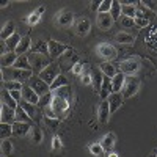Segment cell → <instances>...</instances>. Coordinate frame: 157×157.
I'll return each instance as SVG.
<instances>
[{
  "instance_id": "cell-28",
  "label": "cell",
  "mask_w": 157,
  "mask_h": 157,
  "mask_svg": "<svg viewBox=\"0 0 157 157\" xmlns=\"http://www.w3.org/2000/svg\"><path fill=\"white\" fill-rule=\"evenodd\" d=\"M124 80H126V75L123 72H118L113 78H112V86H113V93H121L123 90V85H124Z\"/></svg>"
},
{
  "instance_id": "cell-51",
  "label": "cell",
  "mask_w": 157,
  "mask_h": 157,
  "mask_svg": "<svg viewBox=\"0 0 157 157\" xmlns=\"http://www.w3.org/2000/svg\"><path fill=\"white\" fill-rule=\"evenodd\" d=\"M39 21H41V16H39L38 13H32V14L27 17V22H29V25H36Z\"/></svg>"
},
{
  "instance_id": "cell-41",
  "label": "cell",
  "mask_w": 157,
  "mask_h": 157,
  "mask_svg": "<svg viewBox=\"0 0 157 157\" xmlns=\"http://www.w3.org/2000/svg\"><path fill=\"white\" fill-rule=\"evenodd\" d=\"M0 148H2V154H3L5 157H10L11 152H13V143H11V140H10V138L2 140V145H0Z\"/></svg>"
},
{
  "instance_id": "cell-55",
  "label": "cell",
  "mask_w": 157,
  "mask_h": 157,
  "mask_svg": "<svg viewBox=\"0 0 157 157\" xmlns=\"http://www.w3.org/2000/svg\"><path fill=\"white\" fill-rule=\"evenodd\" d=\"M99 6H101V2H91V11H98L99 10Z\"/></svg>"
},
{
  "instance_id": "cell-38",
  "label": "cell",
  "mask_w": 157,
  "mask_h": 157,
  "mask_svg": "<svg viewBox=\"0 0 157 157\" xmlns=\"http://www.w3.org/2000/svg\"><path fill=\"white\" fill-rule=\"evenodd\" d=\"M66 85H69V83H68V78L64 77L63 74H60L55 80H54V83L50 85V91H55V90H58V88H61V86H66Z\"/></svg>"
},
{
  "instance_id": "cell-9",
  "label": "cell",
  "mask_w": 157,
  "mask_h": 157,
  "mask_svg": "<svg viewBox=\"0 0 157 157\" xmlns=\"http://www.w3.org/2000/svg\"><path fill=\"white\" fill-rule=\"evenodd\" d=\"M47 47H49V57L50 58L61 57L64 52L69 50V47L66 44H63L60 41H55V39H49V41H47Z\"/></svg>"
},
{
  "instance_id": "cell-23",
  "label": "cell",
  "mask_w": 157,
  "mask_h": 157,
  "mask_svg": "<svg viewBox=\"0 0 157 157\" xmlns=\"http://www.w3.org/2000/svg\"><path fill=\"white\" fill-rule=\"evenodd\" d=\"M91 77H93V88H94V91L99 94V91H101V88H102V82H104V74H102V71L98 68V69H94L93 72H91Z\"/></svg>"
},
{
  "instance_id": "cell-49",
  "label": "cell",
  "mask_w": 157,
  "mask_h": 157,
  "mask_svg": "<svg viewBox=\"0 0 157 157\" xmlns=\"http://www.w3.org/2000/svg\"><path fill=\"white\" fill-rule=\"evenodd\" d=\"M83 71H85V64H82L80 61L74 63V66H72V74H75V75H82Z\"/></svg>"
},
{
  "instance_id": "cell-8",
  "label": "cell",
  "mask_w": 157,
  "mask_h": 157,
  "mask_svg": "<svg viewBox=\"0 0 157 157\" xmlns=\"http://www.w3.org/2000/svg\"><path fill=\"white\" fill-rule=\"evenodd\" d=\"M38 75L41 77V78H43V80H44L46 83L52 85V83H54V80H55V78L60 75V66H58L57 63H50L49 66H47L44 71H41V72H39Z\"/></svg>"
},
{
  "instance_id": "cell-45",
  "label": "cell",
  "mask_w": 157,
  "mask_h": 157,
  "mask_svg": "<svg viewBox=\"0 0 157 157\" xmlns=\"http://www.w3.org/2000/svg\"><path fill=\"white\" fill-rule=\"evenodd\" d=\"M44 123L52 130H57V127L60 126V120H57V118H47V116H44Z\"/></svg>"
},
{
  "instance_id": "cell-30",
  "label": "cell",
  "mask_w": 157,
  "mask_h": 157,
  "mask_svg": "<svg viewBox=\"0 0 157 157\" xmlns=\"http://www.w3.org/2000/svg\"><path fill=\"white\" fill-rule=\"evenodd\" d=\"M13 68H17V69H25V71H33L32 69V64L29 61V57L27 55H19V58L16 60L14 66Z\"/></svg>"
},
{
  "instance_id": "cell-7",
  "label": "cell",
  "mask_w": 157,
  "mask_h": 157,
  "mask_svg": "<svg viewBox=\"0 0 157 157\" xmlns=\"http://www.w3.org/2000/svg\"><path fill=\"white\" fill-rule=\"evenodd\" d=\"M27 85H30V86L36 91V94H38L39 98L44 96V94H47V93H50V85L46 83L39 75H32V78L29 80Z\"/></svg>"
},
{
  "instance_id": "cell-2",
  "label": "cell",
  "mask_w": 157,
  "mask_h": 157,
  "mask_svg": "<svg viewBox=\"0 0 157 157\" xmlns=\"http://www.w3.org/2000/svg\"><path fill=\"white\" fill-rule=\"evenodd\" d=\"M29 61H30V64H32V69H33V72H41V71H44L50 63H54L50 60V57L49 55H43V54H32L29 55ZM36 74V75H38Z\"/></svg>"
},
{
  "instance_id": "cell-47",
  "label": "cell",
  "mask_w": 157,
  "mask_h": 157,
  "mask_svg": "<svg viewBox=\"0 0 157 157\" xmlns=\"http://www.w3.org/2000/svg\"><path fill=\"white\" fill-rule=\"evenodd\" d=\"M120 22H121V25H123L124 29H132L134 25H135V21L132 17H127V16H121Z\"/></svg>"
},
{
  "instance_id": "cell-15",
  "label": "cell",
  "mask_w": 157,
  "mask_h": 157,
  "mask_svg": "<svg viewBox=\"0 0 157 157\" xmlns=\"http://www.w3.org/2000/svg\"><path fill=\"white\" fill-rule=\"evenodd\" d=\"M91 30V22L88 17H80L75 22V33L77 36H86Z\"/></svg>"
},
{
  "instance_id": "cell-34",
  "label": "cell",
  "mask_w": 157,
  "mask_h": 157,
  "mask_svg": "<svg viewBox=\"0 0 157 157\" xmlns=\"http://www.w3.org/2000/svg\"><path fill=\"white\" fill-rule=\"evenodd\" d=\"M135 14H137L135 3H132V5H121V16H127V17L135 19Z\"/></svg>"
},
{
  "instance_id": "cell-32",
  "label": "cell",
  "mask_w": 157,
  "mask_h": 157,
  "mask_svg": "<svg viewBox=\"0 0 157 157\" xmlns=\"http://www.w3.org/2000/svg\"><path fill=\"white\" fill-rule=\"evenodd\" d=\"M115 39H116L120 44H132V43L135 41V36L130 35V33H127V32H120V33H116Z\"/></svg>"
},
{
  "instance_id": "cell-16",
  "label": "cell",
  "mask_w": 157,
  "mask_h": 157,
  "mask_svg": "<svg viewBox=\"0 0 157 157\" xmlns=\"http://www.w3.org/2000/svg\"><path fill=\"white\" fill-rule=\"evenodd\" d=\"M30 130H32V124L30 123L16 121L14 124H13V135L14 137H25Z\"/></svg>"
},
{
  "instance_id": "cell-44",
  "label": "cell",
  "mask_w": 157,
  "mask_h": 157,
  "mask_svg": "<svg viewBox=\"0 0 157 157\" xmlns=\"http://www.w3.org/2000/svg\"><path fill=\"white\" fill-rule=\"evenodd\" d=\"M5 88L8 91H22L24 83L22 82H5Z\"/></svg>"
},
{
  "instance_id": "cell-11",
  "label": "cell",
  "mask_w": 157,
  "mask_h": 157,
  "mask_svg": "<svg viewBox=\"0 0 157 157\" xmlns=\"http://www.w3.org/2000/svg\"><path fill=\"white\" fill-rule=\"evenodd\" d=\"M0 123L14 124L16 123V110L2 104V109H0Z\"/></svg>"
},
{
  "instance_id": "cell-22",
  "label": "cell",
  "mask_w": 157,
  "mask_h": 157,
  "mask_svg": "<svg viewBox=\"0 0 157 157\" xmlns=\"http://www.w3.org/2000/svg\"><path fill=\"white\" fill-rule=\"evenodd\" d=\"M115 141H116V135L113 132H109L107 135L102 137V140L99 143H101V146L104 148V151H112L115 148Z\"/></svg>"
},
{
  "instance_id": "cell-13",
  "label": "cell",
  "mask_w": 157,
  "mask_h": 157,
  "mask_svg": "<svg viewBox=\"0 0 157 157\" xmlns=\"http://www.w3.org/2000/svg\"><path fill=\"white\" fill-rule=\"evenodd\" d=\"M22 101L30 102V104H33V105H38L39 96L36 94V91L30 85H24V88H22Z\"/></svg>"
},
{
  "instance_id": "cell-17",
  "label": "cell",
  "mask_w": 157,
  "mask_h": 157,
  "mask_svg": "<svg viewBox=\"0 0 157 157\" xmlns=\"http://www.w3.org/2000/svg\"><path fill=\"white\" fill-rule=\"evenodd\" d=\"M109 105H110V112L112 113H115L118 109H120L121 105H123V101H124V96L121 94V93H112L110 96H109Z\"/></svg>"
},
{
  "instance_id": "cell-36",
  "label": "cell",
  "mask_w": 157,
  "mask_h": 157,
  "mask_svg": "<svg viewBox=\"0 0 157 157\" xmlns=\"http://www.w3.org/2000/svg\"><path fill=\"white\" fill-rule=\"evenodd\" d=\"M71 93H72V90H71L69 85L61 86V88H58V90H55V91H52V94L60 96V98H64V99H68V101L71 99Z\"/></svg>"
},
{
  "instance_id": "cell-57",
  "label": "cell",
  "mask_w": 157,
  "mask_h": 157,
  "mask_svg": "<svg viewBox=\"0 0 157 157\" xmlns=\"http://www.w3.org/2000/svg\"><path fill=\"white\" fill-rule=\"evenodd\" d=\"M10 5V2H2V5H0V6H2V8H6Z\"/></svg>"
},
{
  "instance_id": "cell-25",
  "label": "cell",
  "mask_w": 157,
  "mask_h": 157,
  "mask_svg": "<svg viewBox=\"0 0 157 157\" xmlns=\"http://www.w3.org/2000/svg\"><path fill=\"white\" fill-rule=\"evenodd\" d=\"M19 55L16 52H6L5 55H2V68H13Z\"/></svg>"
},
{
  "instance_id": "cell-5",
  "label": "cell",
  "mask_w": 157,
  "mask_h": 157,
  "mask_svg": "<svg viewBox=\"0 0 157 157\" xmlns=\"http://www.w3.org/2000/svg\"><path fill=\"white\" fill-rule=\"evenodd\" d=\"M141 66V61L138 57H130L127 60H123L120 63V72H123L124 75H135V72H138Z\"/></svg>"
},
{
  "instance_id": "cell-12",
  "label": "cell",
  "mask_w": 157,
  "mask_h": 157,
  "mask_svg": "<svg viewBox=\"0 0 157 157\" xmlns=\"http://www.w3.org/2000/svg\"><path fill=\"white\" fill-rule=\"evenodd\" d=\"M112 112H110V105H109V101H101L99 107H98V120L101 124H105L109 121Z\"/></svg>"
},
{
  "instance_id": "cell-43",
  "label": "cell",
  "mask_w": 157,
  "mask_h": 157,
  "mask_svg": "<svg viewBox=\"0 0 157 157\" xmlns=\"http://www.w3.org/2000/svg\"><path fill=\"white\" fill-rule=\"evenodd\" d=\"M88 149H90V152H91V154L96 155V157H101L104 152H105V151H104V148L101 146V143H91Z\"/></svg>"
},
{
  "instance_id": "cell-48",
  "label": "cell",
  "mask_w": 157,
  "mask_h": 157,
  "mask_svg": "<svg viewBox=\"0 0 157 157\" xmlns=\"http://www.w3.org/2000/svg\"><path fill=\"white\" fill-rule=\"evenodd\" d=\"M112 2H113V0H102V2H101V6H99V10H98V13H110Z\"/></svg>"
},
{
  "instance_id": "cell-39",
  "label": "cell",
  "mask_w": 157,
  "mask_h": 157,
  "mask_svg": "<svg viewBox=\"0 0 157 157\" xmlns=\"http://www.w3.org/2000/svg\"><path fill=\"white\" fill-rule=\"evenodd\" d=\"M32 118L27 115V112H25L21 105H17L16 109V121H21V123H30Z\"/></svg>"
},
{
  "instance_id": "cell-37",
  "label": "cell",
  "mask_w": 157,
  "mask_h": 157,
  "mask_svg": "<svg viewBox=\"0 0 157 157\" xmlns=\"http://www.w3.org/2000/svg\"><path fill=\"white\" fill-rule=\"evenodd\" d=\"M11 135H13V124L0 123V137H2V140H6Z\"/></svg>"
},
{
  "instance_id": "cell-19",
  "label": "cell",
  "mask_w": 157,
  "mask_h": 157,
  "mask_svg": "<svg viewBox=\"0 0 157 157\" xmlns=\"http://www.w3.org/2000/svg\"><path fill=\"white\" fill-rule=\"evenodd\" d=\"M30 49H32V38H30V35H24L21 38V43H19L17 49H16V54L17 55H25Z\"/></svg>"
},
{
  "instance_id": "cell-46",
  "label": "cell",
  "mask_w": 157,
  "mask_h": 157,
  "mask_svg": "<svg viewBox=\"0 0 157 157\" xmlns=\"http://www.w3.org/2000/svg\"><path fill=\"white\" fill-rule=\"evenodd\" d=\"M86 68H88V66L85 64V71H83V74L80 75V77H82V83H83V85H91V83H93V77H91V72H90Z\"/></svg>"
},
{
  "instance_id": "cell-31",
  "label": "cell",
  "mask_w": 157,
  "mask_h": 157,
  "mask_svg": "<svg viewBox=\"0 0 157 157\" xmlns=\"http://www.w3.org/2000/svg\"><path fill=\"white\" fill-rule=\"evenodd\" d=\"M44 135H43V130L39 129L38 126H32V130H30V140L33 145H39L43 141Z\"/></svg>"
},
{
  "instance_id": "cell-56",
  "label": "cell",
  "mask_w": 157,
  "mask_h": 157,
  "mask_svg": "<svg viewBox=\"0 0 157 157\" xmlns=\"http://www.w3.org/2000/svg\"><path fill=\"white\" fill-rule=\"evenodd\" d=\"M44 11H46V6H44V5H41V6H38V8H36V11H35V13H38V14L41 16V14H44Z\"/></svg>"
},
{
  "instance_id": "cell-26",
  "label": "cell",
  "mask_w": 157,
  "mask_h": 157,
  "mask_svg": "<svg viewBox=\"0 0 157 157\" xmlns=\"http://www.w3.org/2000/svg\"><path fill=\"white\" fill-rule=\"evenodd\" d=\"M16 33V27H14V22L13 21H8L3 29H2V33H0V38H2V41H6L8 38H11L13 35Z\"/></svg>"
},
{
  "instance_id": "cell-33",
  "label": "cell",
  "mask_w": 157,
  "mask_h": 157,
  "mask_svg": "<svg viewBox=\"0 0 157 157\" xmlns=\"http://www.w3.org/2000/svg\"><path fill=\"white\" fill-rule=\"evenodd\" d=\"M110 16L113 17V21H120L121 19V3H120V0H113L112 2Z\"/></svg>"
},
{
  "instance_id": "cell-24",
  "label": "cell",
  "mask_w": 157,
  "mask_h": 157,
  "mask_svg": "<svg viewBox=\"0 0 157 157\" xmlns=\"http://www.w3.org/2000/svg\"><path fill=\"white\" fill-rule=\"evenodd\" d=\"M21 38L22 36H19L17 33H14L11 38H8L6 41H2L3 46H6V52H16V49H17V46L21 43Z\"/></svg>"
},
{
  "instance_id": "cell-59",
  "label": "cell",
  "mask_w": 157,
  "mask_h": 157,
  "mask_svg": "<svg viewBox=\"0 0 157 157\" xmlns=\"http://www.w3.org/2000/svg\"><path fill=\"white\" fill-rule=\"evenodd\" d=\"M3 157H5V155H3Z\"/></svg>"
},
{
  "instance_id": "cell-27",
  "label": "cell",
  "mask_w": 157,
  "mask_h": 157,
  "mask_svg": "<svg viewBox=\"0 0 157 157\" xmlns=\"http://www.w3.org/2000/svg\"><path fill=\"white\" fill-rule=\"evenodd\" d=\"M145 43H146V46H148L149 49L157 50V27H152V29L148 32V35H146V38H145Z\"/></svg>"
},
{
  "instance_id": "cell-21",
  "label": "cell",
  "mask_w": 157,
  "mask_h": 157,
  "mask_svg": "<svg viewBox=\"0 0 157 157\" xmlns=\"http://www.w3.org/2000/svg\"><path fill=\"white\" fill-rule=\"evenodd\" d=\"M99 69L102 71L104 75H105V77H110V78H113L118 72H120L112 61H104V63H101V64H99Z\"/></svg>"
},
{
  "instance_id": "cell-42",
  "label": "cell",
  "mask_w": 157,
  "mask_h": 157,
  "mask_svg": "<svg viewBox=\"0 0 157 157\" xmlns=\"http://www.w3.org/2000/svg\"><path fill=\"white\" fill-rule=\"evenodd\" d=\"M52 98H54L52 91H50V93H47V94H44V96H41V98H39V102H38V107H43V109L49 107L50 102H52Z\"/></svg>"
},
{
  "instance_id": "cell-52",
  "label": "cell",
  "mask_w": 157,
  "mask_h": 157,
  "mask_svg": "<svg viewBox=\"0 0 157 157\" xmlns=\"http://www.w3.org/2000/svg\"><path fill=\"white\" fill-rule=\"evenodd\" d=\"M134 21H135V25H137V27H140V29H145V27H148V25H149V21L148 19H143V17H135Z\"/></svg>"
},
{
  "instance_id": "cell-4",
  "label": "cell",
  "mask_w": 157,
  "mask_h": 157,
  "mask_svg": "<svg viewBox=\"0 0 157 157\" xmlns=\"http://www.w3.org/2000/svg\"><path fill=\"white\" fill-rule=\"evenodd\" d=\"M50 107L52 110L55 112L58 120H63L64 116L68 115V110H69V101L64 99V98H60V96H55L52 98V102H50Z\"/></svg>"
},
{
  "instance_id": "cell-35",
  "label": "cell",
  "mask_w": 157,
  "mask_h": 157,
  "mask_svg": "<svg viewBox=\"0 0 157 157\" xmlns=\"http://www.w3.org/2000/svg\"><path fill=\"white\" fill-rule=\"evenodd\" d=\"M32 52L33 54H43V55H49V47H47V43H44V41H39L32 47Z\"/></svg>"
},
{
  "instance_id": "cell-40",
  "label": "cell",
  "mask_w": 157,
  "mask_h": 157,
  "mask_svg": "<svg viewBox=\"0 0 157 157\" xmlns=\"http://www.w3.org/2000/svg\"><path fill=\"white\" fill-rule=\"evenodd\" d=\"M19 105L27 112V115L30 116V118H35L36 116V105H33V104H30V102H25V101H21V104Z\"/></svg>"
},
{
  "instance_id": "cell-53",
  "label": "cell",
  "mask_w": 157,
  "mask_h": 157,
  "mask_svg": "<svg viewBox=\"0 0 157 157\" xmlns=\"http://www.w3.org/2000/svg\"><path fill=\"white\" fill-rule=\"evenodd\" d=\"M10 93H11L13 99H14L17 104H21V101H22V91H10Z\"/></svg>"
},
{
  "instance_id": "cell-10",
  "label": "cell",
  "mask_w": 157,
  "mask_h": 157,
  "mask_svg": "<svg viewBox=\"0 0 157 157\" xmlns=\"http://www.w3.org/2000/svg\"><path fill=\"white\" fill-rule=\"evenodd\" d=\"M55 22L60 25V27H71L74 22V14L69 10H61L58 14L55 16Z\"/></svg>"
},
{
  "instance_id": "cell-58",
  "label": "cell",
  "mask_w": 157,
  "mask_h": 157,
  "mask_svg": "<svg viewBox=\"0 0 157 157\" xmlns=\"http://www.w3.org/2000/svg\"><path fill=\"white\" fill-rule=\"evenodd\" d=\"M109 157H120V155H118V154H115V152H112V154H110Z\"/></svg>"
},
{
  "instance_id": "cell-50",
  "label": "cell",
  "mask_w": 157,
  "mask_h": 157,
  "mask_svg": "<svg viewBox=\"0 0 157 157\" xmlns=\"http://www.w3.org/2000/svg\"><path fill=\"white\" fill-rule=\"evenodd\" d=\"M61 146H63L61 138L58 135H54V138H52V149H54V151H60Z\"/></svg>"
},
{
  "instance_id": "cell-20",
  "label": "cell",
  "mask_w": 157,
  "mask_h": 157,
  "mask_svg": "<svg viewBox=\"0 0 157 157\" xmlns=\"http://www.w3.org/2000/svg\"><path fill=\"white\" fill-rule=\"evenodd\" d=\"M137 5H140V6H137V14H135V17L148 19L149 22L155 17V13H154V11H151L146 5H143V2H140V3H137Z\"/></svg>"
},
{
  "instance_id": "cell-54",
  "label": "cell",
  "mask_w": 157,
  "mask_h": 157,
  "mask_svg": "<svg viewBox=\"0 0 157 157\" xmlns=\"http://www.w3.org/2000/svg\"><path fill=\"white\" fill-rule=\"evenodd\" d=\"M43 110H44V113H46V116H47V118H57L55 112L52 110V107H50V105H49V107H46V109H43ZM57 120H58V118H57Z\"/></svg>"
},
{
  "instance_id": "cell-1",
  "label": "cell",
  "mask_w": 157,
  "mask_h": 157,
  "mask_svg": "<svg viewBox=\"0 0 157 157\" xmlns=\"http://www.w3.org/2000/svg\"><path fill=\"white\" fill-rule=\"evenodd\" d=\"M33 71H25L17 68H2V82H29Z\"/></svg>"
},
{
  "instance_id": "cell-14",
  "label": "cell",
  "mask_w": 157,
  "mask_h": 157,
  "mask_svg": "<svg viewBox=\"0 0 157 157\" xmlns=\"http://www.w3.org/2000/svg\"><path fill=\"white\" fill-rule=\"evenodd\" d=\"M96 22H98V27L101 30H109V29H112V25H113L115 21L110 16V13H98Z\"/></svg>"
},
{
  "instance_id": "cell-18",
  "label": "cell",
  "mask_w": 157,
  "mask_h": 157,
  "mask_svg": "<svg viewBox=\"0 0 157 157\" xmlns=\"http://www.w3.org/2000/svg\"><path fill=\"white\" fill-rule=\"evenodd\" d=\"M113 93V86H112V78L110 77H105L104 75V82H102V88L99 91V96L102 101H107L109 96Z\"/></svg>"
},
{
  "instance_id": "cell-6",
  "label": "cell",
  "mask_w": 157,
  "mask_h": 157,
  "mask_svg": "<svg viewBox=\"0 0 157 157\" xmlns=\"http://www.w3.org/2000/svg\"><path fill=\"white\" fill-rule=\"evenodd\" d=\"M96 54L105 61H112L118 57V50L115 49V46H112L109 43H99L96 46Z\"/></svg>"
},
{
  "instance_id": "cell-3",
  "label": "cell",
  "mask_w": 157,
  "mask_h": 157,
  "mask_svg": "<svg viewBox=\"0 0 157 157\" xmlns=\"http://www.w3.org/2000/svg\"><path fill=\"white\" fill-rule=\"evenodd\" d=\"M138 90H140V78L135 77V75H126L121 94L124 98H132V96H135L138 93Z\"/></svg>"
},
{
  "instance_id": "cell-29",
  "label": "cell",
  "mask_w": 157,
  "mask_h": 157,
  "mask_svg": "<svg viewBox=\"0 0 157 157\" xmlns=\"http://www.w3.org/2000/svg\"><path fill=\"white\" fill-rule=\"evenodd\" d=\"M2 104H5V105H8V107H11V109H17V105L19 104L13 99V96H11V93L6 90V88H3L2 90Z\"/></svg>"
}]
</instances>
